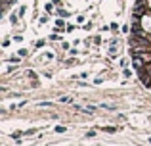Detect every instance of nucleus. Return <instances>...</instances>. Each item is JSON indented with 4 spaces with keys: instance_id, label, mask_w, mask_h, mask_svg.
Instances as JSON below:
<instances>
[{
    "instance_id": "obj_1",
    "label": "nucleus",
    "mask_w": 151,
    "mask_h": 146,
    "mask_svg": "<svg viewBox=\"0 0 151 146\" xmlns=\"http://www.w3.org/2000/svg\"><path fill=\"white\" fill-rule=\"evenodd\" d=\"M130 46H132V52L147 50V48H151V38H147L145 35H134L130 38Z\"/></svg>"
},
{
    "instance_id": "obj_2",
    "label": "nucleus",
    "mask_w": 151,
    "mask_h": 146,
    "mask_svg": "<svg viewBox=\"0 0 151 146\" xmlns=\"http://www.w3.org/2000/svg\"><path fill=\"white\" fill-rule=\"evenodd\" d=\"M132 65L138 69V71H140L142 68H145V60L140 56V54H134V58H132Z\"/></svg>"
},
{
    "instance_id": "obj_3",
    "label": "nucleus",
    "mask_w": 151,
    "mask_h": 146,
    "mask_svg": "<svg viewBox=\"0 0 151 146\" xmlns=\"http://www.w3.org/2000/svg\"><path fill=\"white\" fill-rule=\"evenodd\" d=\"M55 131H58V133H63V131H65V127H61V125H58V127H55Z\"/></svg>"
}]
</instances>
